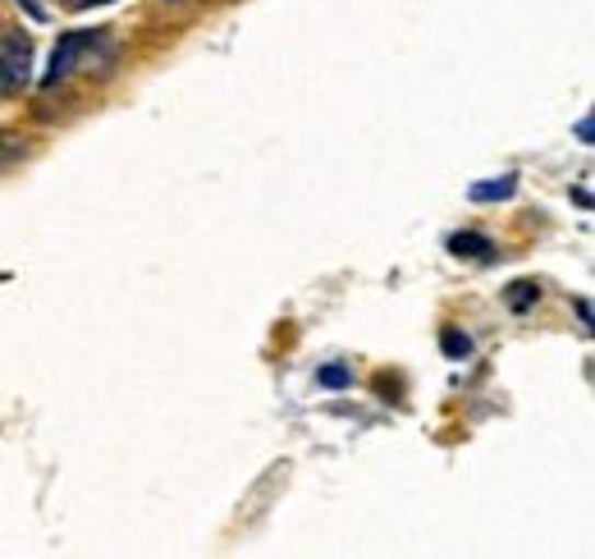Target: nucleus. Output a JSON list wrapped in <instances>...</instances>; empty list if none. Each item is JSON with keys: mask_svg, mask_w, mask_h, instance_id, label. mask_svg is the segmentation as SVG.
<instances>
[{"mask_svg": "<svg viewBox=\"0 0 595 559\" xmlns=\"http://www.w3.org/2000/svg\"><path fill=\"white\" fill-rule=\"evenodd\" d=\"M33 79V42L28 33H0V92H19Z\"/></svg>", "mask_w": 595, "mask_h": 559, "instance_id": "f257e3e1", "label": "nucleus"}, {"mask_svg": "<svg viewBox=\"0 0 595 559\" xmlns=\"http://www.w3.org/2000/svg\"><path fill=\"white\" fill-rule=\"evenodd\" d=\"M92 46H96V33H65V37H60V46L50 50V69H46V79H42V83L50 88V83L69 79V73L79 69V60L88 56Z\"/></svg>", "mask_w": 595, "mask_h": 559, "instance_id": "f03ea898", "label": "nucleus"}, {"mask_svg": "<svg viewBox=\"0 0 595 559\" xmlns=\"http://www.w3.org/2000/svg\"><path fill=\"white\" fill-rule=\"evenodd\" d=\"M449 252H454V258L490 262V258H495V243H490L485 235H454V239H449Z\"/></svg>", "mask_w": 595, "mask_h": 559, "instance_id": "7ed1b4c3", "label": "nucleus"}, {"mask_svg": "<svg viewBox=\"0 0 595 559\" xmlns=\"http://www.w3.org/2000/svg\"><path fill=\"white\" fill-rule=\"evenodd\" d=\"M513 189H517V174H500V180L472 184L468 197H472V202H504V197H513Z\"/></svg>", "mask_w": 595, "mask_h": 559, "instance_id": "20e7f679", "label": "nucleus"}, {"mask_svg": "<svg viewBox=\"0 0 595 559\" xmlns=\"http://www.w3.org/2000/svg\"><path fill=\"white\" fill-rule=\"evenodd\" d=\"M536 298H540V285H536V280H517V285H508V294H504V303H508L513 312L536 308Z\"/></svg>", "mask_w": 595, "mask_h": 559, "instance_id": "39448f33", "label": "nucleus"}, {"mask_svg": "<svg viewBox=\"0 0 595 559\" xmlns=\"http://www.w3.org/2000/svg\"><path fill=\"white\" fill-rule=\"evenodd\" d=\"M439 349H445V358H454V363H462L472 353V340L462 335V330H439Z\"/></svg>", "mask_w": 595, "mask_h": 559, "instance_id": "423d86ee", "label": "nucleus"}, {"mask_svg": "<svg viewBox=\"0 0 595 559\" xmlns=\"http://www.w3.org/2000/svg\"><path fill=\"white\" fill-rule=\"evenodd\" d=\"M317 386H321V390H344V386H353V367H344V363L321 367V372H317Z\"/></svg>", "mask_w": 595, "mask_h": 559, "instance_id": "0eeeda50", "label": "nucleus"}, {"mask_svg": "<svg viewBox=\"0 0 595 559\" xmlns=\"http://www.w3.org/2000/svg\"><path fill=\"white\" fill-rule=\"evenodd\" d=\"M577 138H582V142H591V138H595V119H591V115L577 124Z\"/></svg>", "mask_w": 595, "mask_h": 559, "instance_id": "6e6552de", "label": "nucleus"}, {"mask_svg": "<svg viewBox=\"0 0 595 559\" xmlns=\"http://www.w3.org/2000/svg\"><path fill=\"white\" fill-rule=\"evenodd\" d=\"M577 321L591 326V303H586V298H577Z\"/></svg>", "mask_w": 595, "mask_h": 559, "instance_id": "1a4fd4ad", "label": "nucleus"}, {"mask_svg": "<svg viewBox=\"0 0 595 559\" xmlns=\"http://www.w3.org/2000/svg\"><path fill=\"white\" fill-rule=\"evenodd\" d=\"M19 5H23V10H28L33 19H46V14H42V5H37V0H19Z\"/></svg>", "mask_w": 595, "mask_h": 559, "instance_id": "9d476101", "label": "nucleus"}, {"mask_svg": "<svg viewBox=\"0 0 595 559\" xmlns=\"http://www.w3.org/2000/svg\"><path fill=\"white\" fill-rule=\"evenodd\" d=\"M73 10H92V5H106V0H69Z\"/></svg>", "mask_w": 595, "mask_h": 559, "instance_id": "9b49d317", "label": "nucleus"}]
</instances>
